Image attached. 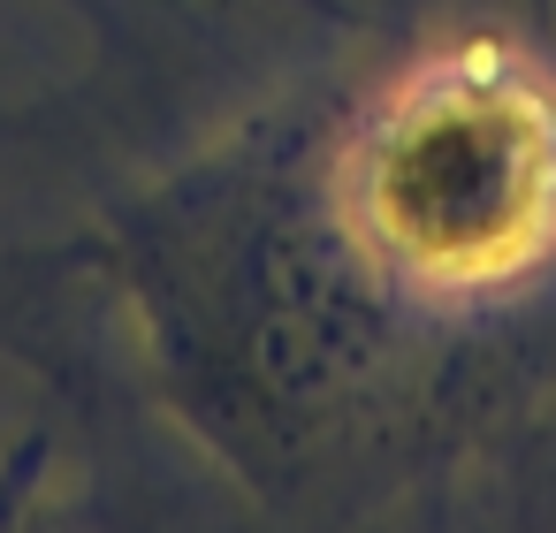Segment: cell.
<instances>
[{"instance_id": "cell-1", "label": "cell", "mask_w": 556, "mask_h": 533, "mask_svg": "<svg viewBox=\"0 0 556 533\" xmlns=\"http://www.w3.org/2000/svg\"><path fill=\"white\" fill-rule=\"evenodd\" d=\"M336 214L427 313L510 305L556 267V77L503 39L419 54L358 115Z\"/></svg>"}]
</instances>
